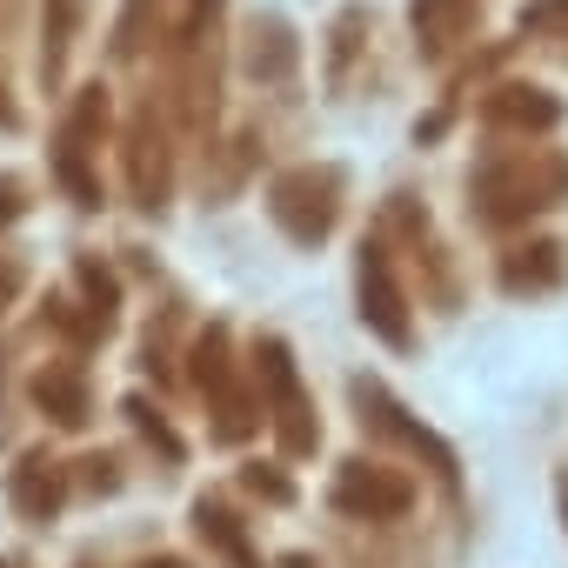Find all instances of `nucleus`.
<instances>
[{
    "instance_id": "nucleus-1",
    "label": "nucleus",
    "mask_w": 568,
    "mask_h": 568,
    "mask_svg": "<svg viewBox=\"0 0 568 568\" xmlns=\"http://www.w3.org/2000/svg\"><path fill=\"white\" fill-rule=\"evenodd\" d=\"M362 315H375V328H382L388 342H408V328H402V302H395V288H388V267H382V261L362 267Z\"/></svg>"
}]
</instances>
